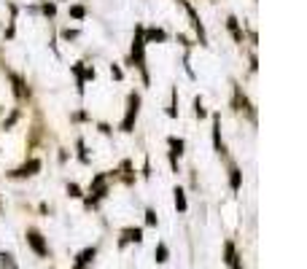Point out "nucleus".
<instances>
[{"label":"nucleus","instance_id":"4","mask_svg":"<svg viewBox=\"0 0 307 269\" xmlns=\"http://www.w3.org/2000/svg\"><path fill=\"white\" fill-rule=\"evenodd\" d=\"M143 49H146V41H143V30H138V38H135V46H132V57L140 62V68L146 70L143 65Z\"/></svg>","mask_w":307,"mask_h":269},{"label":"nucleus","instance_id":"2","mask_svg":"<svg viewBox=\"0 0 307 269\" xmlns=\"http://www.w3.org/2000/svg\"><path fill=\"white\" fill-rule=\"evenodd\" d=\"M27 242H30V248H33L38 256H46V253H49V248H46L41 232H35V229H30V232H27Z\"/></svg>","mask_w":307,"mask_h":269},{"label":"nucleus","instance_id":"7","mask_svg":"<svg viewBox=\"0 0 307 269\" xmlns=\"http://www.w3.org/2000/svg\"><path fill=\"white\" fill-rule=\"evenodd\" d=\"M170 148H172V154H178V156H180V151H183V140L170 138Z\"/></svg>","mask_w":307,"mask_h":269},{"label":"nucleus","instance_id":"1","mask_svg":"<svg viewBox=\"0 0 307 269\" xmlns=\"http://www.w3.org/2000/svg\"><path fill=\"white\" fill-rule=\"evenodd\" d=\"M138 105H140V97L132 92L130 100H127V116H124V121H121V129H124V132H130L132 124H135V118H138Z\"/></svg>","mask_w":307,"mask_h":269},{"label":"nucleus","instance_id":"8","mask_svg":"<svg viewBox=\"0 0 307 269\" xmlns=\"http://www.w3.org/2000/svg\"><path fill=\"white\" fill-rule=\"evenodd\" d=\"M156 261H167V248H164V245H159V248H156Z\"/></svg>","mask_w":307,"mask_h":269},{"label":"nucleus","instance_id":"3","mask_svg":"<svg viewBox=\"0 0 307 269\" xmlns=\"http://www.w3.org/2000/svg\"><path fill=\"white\" fill-rule=\"evenodd\" d=\"M38 170H41V162H38V159H30L27 164H22V167L14 170L11 175H14V178H30V175H35Z\"/></svg>","mask_w":307,"mask_h":269},{"label":"nucleus","instance_id":"6","mask_svg":"<svg viewBox=\"0 0 307 269\" xmlns=\"http://www.w3.org/2000/svg\"><path fill=\"white\" fill-rule=\"evenodd\" d=\"M172 194H175V208L183 213V210H186V196H183V191H180V188H175Z\"/></svg>","mask_w":307,"mask_h":269},{"label":"nucleus","instance_id":"11","mask_svg":"<svg viewBox=\"0 0 307 269\" xmlns=\"http://www.w3.org/2000/svg\"><path fill=\"white\" fill-rule=\"evenodd\" d=\"M70 14H73V17H84V9H81V6H76V9L70 11Z\"/></svg>","mask_w":307,"mask_h":269},{"label":"nucleus","instance_id":"5","mask_svg":"<svg viewBox=\"0 0 307 269\" xmlns=\"http://www.w3.org/2000/svg\"><path fill=\"white\" fill-rule=\"evenodd\" d=\"M124 240L140 242V240H143V232H140V229H124Z\"/></svg>","mask_w":307,"mask_h":269},{"label":"nucleus","instance_id":"10","mask_svg":"<svg viewBox=\"0 0 307 269\" xmlns=\"http://www.w3.org/2000/svg\"><path fill=\"white\" fill-rule=\"evenodd\" d=\"M146 221H148V224H151V226L156 224V216H154V210H148V213H146Z\"/></svg>","mask_w":307,"mask_h":269},{"label":"nucleus","instance_id":"9","mask_svg":"<svg viewBox=\"0 0 307 269\" xmlns=\"http://www.w3.org/2000/svg\"><path fill=\"white\" fill-rule=\"evenodd\" d=\"M232 188H240V172L232 170Z\"/></svg>","mask_w":307,"mask_h":269}]
</instances>
